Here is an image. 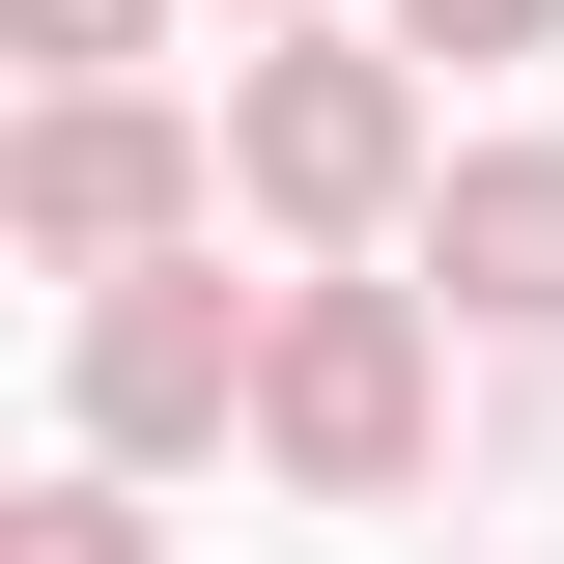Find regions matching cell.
<instances>
[{
  "label": "cell",
  "instance_id": "6da1fadb",
  "mask_svg": "<svg viewBox=\"0 0 564 564\" xmlns=\"http://www.w3.org/2000/svg\"><path fill=\"white\" fill-rule=\"evenodd\" d=\"M226 198L282 254H395L423 226V57L395 29H254L226 57Z\"/></svg>",
  "mask_w": 564,
  "mask_h": 564
},
{
  "label": "cell",
  "instance_id": "7a4b0ae2",
  "mask_svg": "<svg viewBox=\"0 0 564 564\" xmlns=\"http://www.w3.org/2000/svg\"><path fill=\"white\" fill-rule=\"evenodd\" d=\"M254 452L311 508H423V452H452V311L367 282V254H311L282 282V367H254Z\"/></svg>",
  "mask_w": 564,
  "mask_h": 564
},
{
  "label": "cell",
  "instance_id": "3957f363",
  "mask_svg": "<svg viewBox=\"0 0 564 564\" xmlns=\"http://www.w3.org/2000/svg\"><path fill=\"white\" fill-rule=\"evenodd\" d=\"M254 367H282V282H226V226H198V254L85 282L57 395H85V452H113V480H170V452H226V423H254Z\"/></svg>",
  "mask_w": 564,
  "mask_h": 564
},
{
  "label": "cell",
  "instance_id": "277c9868",
  "mask_svg": "<svg viewBox=\"0 0 564 564\" xmlns=\"http://www.w3.org/2000/svg\"><path fill=\"white\" fill-rule=\"evenodd\" d=\"M0 226L57 282H141V254H198L226 226V141L170 113V85H29V141H0Z\"/></svg>",
  "mask_w": 564,
  "mask_h": 564
},
{
  "label": "cell",
  "instance_id": "5b68a950",
  "mask_svg": "<svg viewBox=\"0 0 564 564\" xmlns=\"http://www.w3.org/2000/svg\"><path fill=\"white\" fill-rule=\"evenodd\" d=\"M423 311L452 339H564V141H452L423 170Z\"/></svg>",
  "mask_w": 564,
  "mask_h": 564
},
{
  "label": "cell",
  "instance_id": "8992f818",
  "mask_svg": "<svg viewBox=\"0 0 564 564\" xmlns=\"http://www.w3.org/2000/svg\"><path fill=\"white\" fill-rule=\"evenodd\" d=\"M0 564H170V536H141V480L85 452V480H29V508H0Z\"/></svg>",
  "mask_w": 564,
  "mask_h": 564
},
{
  "label": "cell",
  "instance_id": "52a82bcc",
  "mask_svg": "<svg viewBox=\"0 0 564 564\" xmlns=\"http://www.w3.org/2000/svg\"><path fill=\"white\" fill-rule=\"evenodd\" d=\"M395 57H564V0H367Z\"/></svg>",
  "mask_w": 564,
  "mask_h": 564
},
{
  "label": "cell",
  "instance_id": "ba28073f",
  "mask_svg": "<svg viewBox=\"0 0 564 564\" xmlns=\"http://www.w3.org/2000/svg\"><path fill=\"white\" fill-rule=\"evenodd\" d=\"M0 29H29V57H57V85H113L141 29H170V0H0Z\"/></svg>",
  "mask_w": 564,
  "mask_h": 564
},
{
  "label": "cell",
  "instance_id": "9c48e42d",
  "mask_svg": "<svg viewBox=\"0 0 564 564\" xmlns=\"http://www.w3.org/2000/svg\"><path fill=\"white\" fill-rule=\"evenodd\" d=\"M226 29H339V0H226Z\"/></svg>",
  "mask_w": 564,
  "mask_h": 564
}]
</instances>
